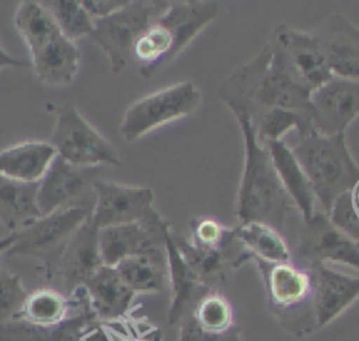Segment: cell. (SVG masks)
<instances>
[{
	"label": "cell",
	"instance_id": "cell-1",
	"mask_svg": "<svg viewBox=\"0 0 359 341\" xmlns=\"http://www.w3.org/2000/svg\"><path fill=\"white\" fill-rule=\"evenodd\" d=\"M244 138V170L237 194L236 215L243 223H264L276 232L283 230L293 201L285 191L273 167L269 152L255 136L250 118L234 112Z\"/></svg>",
	"mask_w": 359,
	"mask_h": 341
},
{
	"label": "cell",
	"instance_id": "cell-2",
	"mask_svg": "<svg viewBox=\"0 0 359 341\" xmlns=\"http://www.w3.org/2000/svg\"><path fill=\"white\" fill-rule=\"evenodd\" d=\"M217 95L233 114L243 112L250 119L273 108L311 114V94L292 83L275 66L268 45L234 70L222 83Z\"/></svg>",
	"mask_w": 359,
	"mask_h": 341
},
{
	"label": "cell",
	"instance_id": "cell-3",
	"mask_svg": "<svg viewBox=\"0 0 359 341\" xmlns=\"http://www.w3.org/2000/svg\"><path fill=\"white\" fill-rule=\"evenodd\" d=\"M14 25L25 41L36 77L50 87L69 86L80 67V51L56 24L41 1L20 3Z\"/></svg>",
	"mask_w": 359,
	"mask_h": 341
},
{
	"label": "cell",
	"instance_id": "cell-4",
	"mask_svg": "<svg viewBox=\"0 0 359 341\" xmlns=\"http://www.w3.org/2000/svg\"><path fill=\"white\" fill-rule=\"evenodd\" d=\"M289 147L309 178L316 201L330 216L335 202L359 182V166L346 146L345 132L331 136L313 132Z\"/></svg>",
	"mask_w": 359,
	"mask_h": 341
},
{
	"label": "cell",
	"instance_id": "cell-5",
	"mask_svg": "<svg viewBox=\"0 0 359 341\" xmlns=\"http://www.w3.org/2000/svg\"><path fill=\"white\" fill-rule=\"evenodd\" d=\"M266 292L268 309L283 330L300 338L317 330L314 279L310 268L293 261L271 264L252 260Z\"/></svg>",
	"mask_w": 359,
	"mask_h": 341
},
{
	"label": "cell",
	"instance_id": "cell-6",
	"mask_svg": "<svg viewBox=\"0 0 359 341\" xmlns=\"http://www.w3.org/2000/svg\"><path fill=\"white\" fill-rule=\"evenodd\" d=\"M170 1H128L108 17L94 21L90 39L108 56L115 73H121L132 60L137 39L168 7Z\"/></svg>",
	"mask_w": 359,
	"mask_h": 341
},
{
	"label": "cell",
	"instance_id": "cell-7",
	"mask_svg": "<svg viewBox=\"0 0 359 341\" xmlns=\"http://www.w3.org/2000/svg\"><path fill=\"white\" fill-rule=\"evenodd\" d=\"M93 208L72 206L42 216L27 227L14 232L15 241L6 253L38 260L46 278L52 279L57 261L76 230L91 216Z\"/></svg>",
	"mask_w": 359,
	"mask_h": 341
},
{
	"label": "cell",
	"instance_id": "cell-8",
	"mask_svg": "<svg viewBox=\"0 0 359 341\" xmlns=\"http://www.w3.org/2000/svg\"><path fill=\"white\" fill-rule=\"evenodd\" d=\"M266 45L275 66L292 83L310 94L332 77L313 34L300 32L287 25H278Z\"/></svg>",
	"mask_w": 359,
	"mask_h": 341
},
{
	"label": "cell",
	"instance_id": "cell-9",
	"mask_svg": "<svg viewBox=\"0 0 359 341\" xmlns=\"http://www.w3.org/2000/svg\"><path fill=\"white\" fill-rule=\"evenodd\" d=\"M49 143L59 157L76 167L119 166V156L114 145L91 126L72 102H65L57 108Z\"/></svg>",
	"mask_w": 359,
	"mask_h": 341
},
{
	"label": "cell",
	"instance_id": "cell-10",
	"mask_svg": "<svg viewBox=\"0 0 359 341\" xmlns=\"http://www.w3.org/2000/svg\"><path fill=\"white\" fill-rule=\"evenodd\" d=\"M201 90L192 81L178 83L133 102L121 122V133L133 142L150 131L192 114L201 104Z\"/></svg>",
	"mask_w": 359,
	"mask_h": 341
},
{
	"label": "cell",
	"instance_id": "cell-11",
	"mask_svg": "<svg viewBox=\"0 0 359 341\" xmlns=\"http://www.w3.org/2000/svg\"><path fill=\"white\" fill-rule=\"evenodd\" d=\"M299 264H341L359 271V244L338 229L328 215L314 212L310 220L302 222L296 248Z\"/></svg>",
	"mask_w": 359,
	"mask_h": 341
},
{
	"label": "cell",
	"instance_id": "cell-12",
	"mask_svg": "<svg viewBox=\"0 0 359 341\" xmlns=\"http://www.w3.org/2000/svg\"><path fill=\"white\" fill-rule=\"evenodd\" d=\"M170 229L171 225L163 218L100 229L98 243L102 264L116 267L122 260L135 255L165 258V237Z\"/></svg>",
	"mask_w": 359,
	"mask_h": 341
},
{
	"label": "cell",
	"instance_id": "cell-13",
	"mask_svg": "<svg viewBox=\"0 0 359 341\" xmlns=\"http://www.w3.org/2000/svg\"><path fill=\"white\" fill-rule=\"evenodd\" d=\"M93 188L95 202L91 220L98 229L161 218L153 208V191L147 187H129L94 180Z\"/></svg>",
	"mask_w": 359,
	"mask_h": 341
},
{
	"label": "cell",
	"instance_id": "cell-14",
	"mask_svg": "<svg viewBox=\"0 0 359 341\" xmlns=\"http://www.w3.org/2000/svg\"><path fill=\"white\" fill-rule=\"evenodd\" d=\"M178 324L177 341H244L233 307L220 290L203 293Z\"/></svg>",
	"mask_w": 359,
	"mask_h": 341
},
{
	"label": "cell",
	"instance_id": "cell-15",
	"mask_svg": "<svg viewBox=\"0 0 359 341\" xmlns=\"http://www.w3.org/2000/svg\"><path fill=\"white\" fill-rule=\"evenodd\" d=\"M317 133L331 136L345 132L359 115V80L332 76L310 95Z\"/></svg>",
	"mask_w": 359,
	"mask_h": 341
},
{
	"label": "cell",
	"instance_id": "cell-16",
	"mask_svg": "<svg viewBox=\"0 0 359 341\" xmlns=\"http://www.w3.org/2000/svg\"><path fill=\"white\" fill-rule=\"evenodd\" d=\"M74 312L55 326H39L22 317L0 323V341H80L83 334L100 321L83 285L74 288Z\"/></svg>",
	"mask_w": 359,
	"mask_h": 341
},
{
	"label": "cell",
	"instance_id": "cell-17",
	"mask_svg": "<svg viewBox=\"0 0 359 341\" xmlns=\"http://www.w3.org/2000/svg\"><path fill=\"white\" fill-rule=\"evenodd\" d=\"M91 167H76L56 156L42 177L36 192V206L42 216L56 210L86 206L80 205L83 196L93 189V181L87 174ZM90 208V206H88Z\"/></svg>",
	"mask_w": 359,
	"mask_h": 341
},
{
	"label": "cell",
	"instance_id": "cell-18",
	"mask_svg": "<svg viewBox=\"0 0 359 341\" xmlns=\"http://www.w3.org/2000/svg\"><path fill=\"white\" fill-rule=\"evenodd\" d=\"M313 36L332 76L359 80V28L342 14H334Z\"/></svg>",
	"mask_w": 359,
	"mask_h": 341
},
{
	"label": "cell",
	"instance_id": "cell-19",
	"mask_svg": "<svg viewBox=\"0 0 359 341\" xmlns=\"http://www.w3.org/2000/svg\"><path fill=\"white\" fill-rule=\"evenodd\" d=\"M309 268L314 279L317 328H323L359 299V276L324 264Z\"/></svg>",
	"mask_w": 359,
	"mask_h": 341
},
{
	"label": "cell",
	"instance_id": "cell-20",
	"mask_svg": "<svg viewBox=\"0 0 359 341\" xmlns=\"http://www.w3.org/2000/svg\"><path fill=\"white\" fill-rule=\"evenodd\" d=\"M98 230L90 216L72 236L57 261L55 275H60L73 289L83 285L104 265Z\"/></svg>",
	"mask_w": 359,
	"mask_h": 341
},
{
	"label": "cell",
	"instance_id": "cell-21",
	"mask_svg": "<svg viewBox=\"0 0 359 341\" xmlns=\"http://www.w3.org/2000/svg\"><path fill=\"white\" fill-rule=\"evenodd\" d=\"M168 230L165 237V253H167V268H168V286L171 288V302L168 309L170 326L178 324L182 314L208 290V288L198 275L189 268L182 258ZM215 290V289H213Z\"/></svg>",
	"mask_w": 359,
	"mask_h": 341
},
{
	"label": "cell",
	"instance_id": "cell-22",
	"mask_svg": "<svg viewBox=\"0 0 359 341\" xmlns=\"http://www.w3.org/2000/svg\"><path fill=\"white\" fill-rule=\"evenodd\" d=\"M83 286L98 320H118L126 316L135 297L115 267L102 265Z\"/></svg>",
	"mask_w": 359,
	"mask_h": 341
},
{
	"label": "cell",
	"instance_id": "cell-23",
	"mask_svg": "<svg viewBox=\"0 0 359 341\" xmlns=\"http://www.w3.org/2000/svg\"><path fill=\"white\" fill-rule=\"evenodd\" d=\"M56 156L49 142L14 145L0 152V175L21 182H39Z\"/></svg>",
	"mask_w": 359,
	"mask_h": 341
},
{
	"label": "cell",
	"instance_id": "cell-24",
	"mask_svg": "<svg viewBox=\"0 0 359 341\" xmlns=\"http://www.w3.org/2000/svg\"><path fill=\"white\" fill-rule=\"evenodd\" d=\"M272 159L278 177L294 203L300 210L302 222H307L316 212V196L304 171L294 159L289 145L283 140L269 142L265 145Z\"/></svg>",
	"mask_w": 359,
	"mask_h": 341
},
{
	"label": "cell",
	"instance_id": "cell-25",
	"mask_svg": "<svg viewBox=\"0 0 359 341\" xmlns=\"http://www.w3.org/2000/svg\"><path fill=\"white\" fill-rule=\"evenodd\" d=\"M38 185L0 175V222L11 233L42 218L36 206Z\"/></svg>",
	"mask_w": 359,
	"mask_h": 341
},
{
	"label": "cell",
	"instance_id": "cell-26",
	"mask_svg": "<svg viewBox=\"0 0 359 341\" xmlns=\"http://www.w3.org/2000/svg\"><path fill=\"white\" fill-rule=\"evenodd\" d=\"M233 237L248 254L250 261L261 260L271 264L292 261V253L275 229L264 223H243L233 227Z\"/></svg>",
	"mask_w": 359,
	"mask_h": 341
},
{
	"label": "cell",
	"instance_id": "cell-27",
	"mask_svg": "<svg viewBox=\"0 0 359 341\" xmlns=\"http://www.w3.org/2000/svg\"><path fill=\"white\" fill-rule=\"evenodd\" d=\"M115 268L125 285L135 295L161 292L168 286L167 257H128L122 260Z\"/></svg>",
	"mask_w": 359,
	"mask_h": 341
},
{
	"label": "cell",
	"instance_id": "cell-28",
	"mask_svg": "<svg viewBox=\"0 0 359 341\" xmlns=\"http://www.w3.org/2000/svg\"><path fill=\"white\" fill-rule=\"evenodd\" d=\"M250 121L255 131L257 140L262 146L269 142L282 140V138L292 129L297 132V138H303L316 132L311 114L296 109L273 108L259 114Z\"/></svg>",
	"mask_w": 359,
	"mask_h": 341
},
{
	"label": "cell",
	"instance_id": "cell-29",
	"mask_svg": "<svg viewBox=\"0 0 359 341\" xmlns=\"http://www.w3.org/2000/svg\"><path fill=\"white\" fill-rule=\"evenodd\" d=\"M74 309V299L65 297L53 289H38L28 293L21 316L39 326H55L66 320Z\"/></svg>",
	"mask_w": 359,
	"mask_h": 341
},
{
	"label": "cell",
	"instance_id": "cell-30",
	"mask_svg": "<svg viewBox=\"0 0 359 341\" xmlns=\"http://www.w3.org/2000/svg\"><path fill=\"white\" fill-rule=\"evenodd\" d=\"M41 4L53 15L62 32L73 42L81 36H90L94 29V20L86 11L81 0H50Z\"/></svg>",
	"mask_w": 359,
	"mask_h": 341
},
{
	"label": "cell",
	"instance_id": "cell-31",
	"mask_svg": "<svg viewBox=\"0 0 359 341\" xmlns=\"http://www.w3.org/2000/svg\"><path fill=\"white\" fill-rule=\"evenodd\" d=\"M191 227V243L196 247L206 250L227 248L234 244L233 227H226L220 222L210 218L192 219Z\"/></svg>",
	"mask_w": 359,
	"mask_h": 341
},
{
	"label": "cell",
	"instance_id": "cell-32",
	"mask_svg": "<svg viewBox=\"0 0 359 341\" xmlns=\"http://www.w3.org/2000/svg\"><path fill=\"white\" fill-rule=\"evenodd\" d=\"M27 297L20 275L0 268V323L20 317Z\"/></svg>",
	"mask_w": 359,
	"mask_h": 341
},
{
	"label": "cell",
	"instance_id": "cell-33",
	"mask_svg": "<svg viewBox=\"0 0 359 341\" xmlns=\"http://www.w3.org/2000/svg\"><path fill=\"white\" fill-rule=\"evenodd\" d=\"M331 222L346 233L353 241L359 244V216L355 213L351 202V194L342 195L334 205L330 213Z\"/></svg>",
	"mask_w": 359,
	"mask_h": 341
},
{
	"label": "cell",
	"instance_id": "cell-34",
	"mask_svg": "<svg viewBox=\"0 0 359 341\" xmlns=\"http://www.w3.org/2000/svg\"><path fill=\"white\" fill-rule=\"evenodd\" d=\"M129 0H81V4L90 17L95 21L118 11Z\"/></svg>",
	"mask_w": 359,
	"mask_h": 341
},
{
	"label": "cell",
	"instance_id": "cell-35",
	"mask_svg": "<svg viewBox=\"0 0 359 341\" xmlns=\"http://www.w3.org/2000/svg\"><path fill=\"white\" fill-rule=\"evenodd\" d=\"M13 66H28L27 62H22L20 59L13 58L11 55H8L3 46L0 45V69L1 67H13Z\"/></svg>",
	"mask_w": 359,
	"mask_h": 341
},
{
	"label": "cell",
	"instance_id": "cell-36",
	"mask_svg": "<svg viewBox=\"0 0 359 341\" xmlns=\"http://www.w3.org/2000/svg\"><path fill=\"white\" fill-rule=\"evenodd\" d=\"M14 241H15V233H14V232L10 233L8 236L0 239V257H1L3 254H6V253L11 248V246L14 244Z\"/></svg>",
	"mask_w": 359,
	"mask_h": 341
},
{
	"label": "cell",
	"instance_id": "cell-37",
	"mask_svg": "<svg viewBox=\"0 0 359 341\" xmlns=\"http://www.w3.org/2000/svg\"><path fill=\"white\" fill-rule=\"evenodd\" d=\"M351 202L355 213L359 216V182L355 185V188L351 192Z\"/></svg>",
	"mask_w": 359,
	"mask_h": 341
},
{
	"label": "cell",
	"instance_id": "cell-38",
	"mask_svg": "<svg viewBox=\"0 0 359 341\" xmlns=\"http://www.w3.org/2000/svg\"><path fill=\"white\" fill-rule=\"evenodd\" d=\"M108 340L109 341H140V340H136V338L125 337V335H122L121 333H116V331H109L108 333Z\"/></svg>",
	"mask_w": 359,
	"mask_h": 341
}]
</instances>
